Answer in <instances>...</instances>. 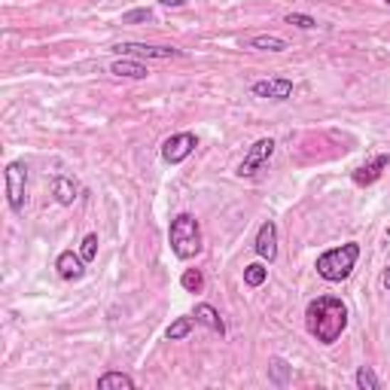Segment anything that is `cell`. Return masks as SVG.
Segmentation results:
<instances>
[{
  "mask_svg": "<svg viewBox=\"0 0 390 390\" xmlns=\"http://www.w3.org/2000/svg\"><path fill=\"white\" fill-rule=\"evenodd\" d=\"M144 21H153V9L140 6V9H132V13L122 16V25H144Z\"/></svg>",
  "mask_w": 390,
  "mask_h": 390,
  "instance_id": "obj_22",
  "label": "cell"
},
{
  "mask_svg": "<svg viewBox=\"0 0 390 390\" xmlns=\"http://www.w3.org/2000/svg\"><path fill=\"white\" fill-rule=\"evenodd\" d=\"M6 199H9V208L16 214L25 211V192H28V165L25 162H9L6 171Z\"/></svg>",
  "mask_w": 390,
  "mask_h": 390,
  "instance_id": "obj_4",
  "label": "cell"
},
{
  "mask_svg": "<svg viewBox=\"0 0 390 390\" xmlns=\"http://www.w3.org/2000/svg\"><path fill=\"white\" fill-rule=\"evenodd\" d=\"M253 251H256V256L268 259V263H275V259H278V226L272 220H265L263 226H259Z\"/></svg>",
  "mask_w": 390,
  "mask_h": 390,
  "instance_id": "obj_8",
  "label": "cell"
},
{
  "mask_svg": "<svg viewBox=\"0 0 390 390\" xmlns=\"http://www.w3.org/2000/svg\"><path fill=\"white\" fill-rule=\"evenodd\" d=\"M305 323H308V332L320 344H332V342H339V335L348 327V305L335 296H320V299L308 302Z\"/></svg>",
  "mask_w": 390,
  "mask_h": 390,
  "instance_id": "obj_1",
  "label": "cell"
},
{
  "mask_svg": "<svg viewBox=\"0 0 390 390\" xmlns=\"http://www.w3.org/2000/svg\"><path fill=\"white\" fill-rule=\"evenodd\" d=\"M119 56H132V58H159V61H168V58H180V49L174 46H149V43H119L113 46Z\"/></svg>",
  "mask_w": 390,
  "mask_h": 390,
  "instance_id": "obj_7",
  "label": "cell"
},
{
  "mask_svg": "<svg viewBox=\"0 0 390 390\" xmlns=\"http://www.w3.org/2000/svg\"><path fill=\"white\" fill-rule=\"evenodd\" d=\"M387 6H390V0H387Z\"/></svg>",
  "mask_w": 390,
  "mask_h": 390,
  "instance_id": "obj_27",
  "label": "cell"
},
{
  "mask_svg": "<svg viewBox=\"0 0 390 390\" xmlns=\"http://www.w3.org/2000/svg\"><path fill=\"white\" fill-rule=\"evenodd\" d=\"M162 6H174V9H180V6H186V0H159Z\"/></svg>",
  "mask_w": 390,
  "mask_h": 390,
  "instance_id": "obj_25",
  "label": "cell"
},
{
  "mask_svg": "<svg viewBox=\"0 0 390 390\" xmlns=\"http://www.w3.org/2000/svg\"><path fill=\"white\" fill-rule=\"evenodd\" d=\"M171 251L177 259H192L201 251V226L192 214H180L171 220Z\"/></svg>",
  "mask_w": 390,
  "mask_h": 390,
  "instance_id": "obj_3",
  "label": "cell"
},
{
  "mask_svg": "<svg viewBox=\"0 0 390 390\" xmlns=\"http://www.w3.org/2000/svg\"><path fill=\"white\" fill-rule=\"evenodd\" d=\"M195 323H204L208 330H214L216 335H226V323L220 317V311H216L214 305H195Z\"/></svg>",
  "mask_w": 390,
  "mask_h": 390,
  "instance_id": "obj_13",
  "label": "cell"
},
{
  "mask_svg": "<svg viewBox=\"0 0 390 390\" xmlns=\"http://www.w3.org/2000/svg\"><path fill=\"white\" fill-rule=\"evenodd\" d=\"M354 381H357V387H360V390H378V387H381V381L375 378V372L369 369V366H360Z\"/></svg>",
  "mask_w": 390,
  "mask_h": 390,
  "instance_id": "obj_19",
  "label": "cell"
},
{
  "mask_svg": "<svg viewBox=\"0 0 390 390\" xmlns=\"http://www.w3.org/2000/svg\"><path fill=\"white\" fill-rule=\"evenodd\" d=\"M272 153H275V140H272V137H259L256 144L247 149V156H244L241 165H238L235 174H238V177H253L256 171L265 168V162L272 159Z\"/></svg>",
  "mask_w": 390,
  "mask_h": 390,
  "instance_id": "obj_5",
  "label": "cell"
},
{
  "mask_svg": "<svg viewBox=\"0 0 390 390\" xmlns=\"http://www.w3.org/2000/svg\"><path fill=\"white\" fill-rule=\"evenodd\" d=\"M247 49H259V52H284L287 49V40L284 37H275V34H259V37H251L244 43Z\"/></svg>",
  "mask_w": 390,
  "mask_h": 390,
  "instance_id": "obj_14",
  "label": "cell"
},
{
  "mask_svg": "<svg viewBox=\"0 0 390 390\" xmlns=\"http://www.w3.org/2000/svg\"><path fill=\"white\" fill-rule=\"evenodd\" d=\"M199 147V137L192 132H180V135H171L165 144H162V159L168 162V165H180L183 159L192 156V149Z\"/></svg>",
  "mask_w": 390,
  "mask_h": 390,
  "instance_id": "obj_6",
  "label": "cell"
},
{
  "mask_svg": "<svg viewBox=\"0 0 390 390\" xmlns=\"http://www.w3.org/2000/svg\"><path fill=\"white\" fill-rule=\"evenodd\" d=\"M390 165V153H378V156H372L366 165H360L354 171V183L357 186H369V183H375L378 177L384 174V168Z\"/></svg>",
  "mask_w": 390,
  "mask_h": 390,
  "instance_id": "obj_9",
  "label": "cell"
},
{
  "mask_svg": "<svg viewBox=\"0 0 390 390\" xmlns=\"http://www.w3.org/2000/svg\"><path fill=\"white\" fill-rule=\"evenodd\" d=\"M265 278H268V268H265V265H259V263H253V265H247V268H244V280H247V287H263V284H265Z\"/></svg>",
  "mask_w": 390,
  "mask_h": 390,
  "instance_id": "obj_18",
  "label": "cell"
},
{
  "mask_svg": "<svg viewBox=\"0 0 390 390\" xmlns=\"http://www.w3.org/2000/svg\"><path fill=\"white\" fill-rule=\"evenodd\" d=\"M135 390V378H128L125 372H104L101 378H98V390Z\"/></svg>",
  "mask_w": 390,
  "mask_h": 390,
  "instance_id": "obj_15",
  "label": "cell"
},
{
  "mask_svg": "<svg viewBox=\"0 0 390 390\" xmlns=\"http://www.w3.org/2000/svg\"><path fill=\"white\" fill-rule=\"evenodd\" d=\"M287 25H292V28H302V31H314L317 28V21H314L311 16H305V13H287Z\"/></svg>",
  "mask_w": 390,
  "mask_h": 390,
  "instance_id": "obj_23",
  "label": "cell"
},
{
  "mask_svg": "<svg viewBox=\"0 0 390 390\" xmlns=\"http://www.w3.org/2000/svg\"><path fill=\"white\" fill-rule=\"evenodd\" d=\"M357 256H360V244L351 241V244H342V247H332V251L327 253H320L317 256V275L323 280H344L351 272H354V263H357Z\"/></svg>",
  "mask_w": 390,
  "mask_h": 390,
  "instance_id": "obj_2",
  "label": "cell"
},
{
  "mask_svg": "<svg viewBox=\"0 0 390 390\" xmlns=\"http://www.w3.org/2000/svg\"><path fill=\"white\" fill-rule=\"evenodd\" d=\"M110 73H113V77H125V80H147V77H149V70H147L140 61H135V58H119V61H113V64H110Z\"/></svg>",
  "mask_w": 390,
  "mask_h": 390,
  "instance_id": "obj_12",
  "label": "cell"
},
{
  "mask_svg": "<svg viewBox=\"0 0 390 390\" xmlns=\"http://www.w3.org/2000/svg\"><path fill=\"white\" fill-rule=\"evenodd\" d=\"M73 199H77V183L70 177H56V201L68 208V204H73Z\"/></svg>",
  "mask_w": 390,
  "mask_h": 390,
  "instance_id": "obj_16",
  "label": "cell"
},
{
  "mask_svg": "<svg viewBox=\"0 0 390 390\" xmlns=\"http://www.w3.org/2000/svg\"><path fill=\"white\" fill-rule=\"evenodd\" d=\"M80 256L85 259V263H92V259L98 256V235H85V238H83V247H80Z\"/></svg>",
  "mask_w": 390,
  "mask_h": 390,
  "instance_id": "obj_24",
  "label": "cell"
},
{
  "mask_svg": "<svg viewBox=\"0 0 390 390\" xmlns=\"http://www.w3.org/2000/svg\"><path fill=\"white\" fill-rule=\"evenodd\" d=\"M180 284H183V290H186V292H199L204 287V275L199 272V268H186L183 278H180Z\"/></svg>",
  "mask_w": 390,
  "mask_h": 390,
  "instance_id": "obj_20",
  "label": "cell"
},
{
  "mask_svg": "<svg viewBox=\"0 0 390 390\" xmlns=\"http://www.w3.org/2000/svg\"><path fill=\"white\" fill-rule=\"evenodd\" d=\"M268 375H272V381L278 387H284L290 381V366L284 360H272V366H268Z\"/></svg>",
  "mask_w": 390,
  "mask_h": 390,
  "instance_id": "obj_21",
  "label": "cell"
},
{
  "mask_svg": "<svg viewBox=\"0 0 390 390\" xmlns=\"http://www.w3.org/2000/svg\"><path fill=\"white\" fill-rule=\"evenodd\" d=\"M83 263H85L83 256H77L73 251H64V253L56 259V268H58V275H61L64 280H80L83 272H85Z\"/></svg>",
  "mask_w": 390,
  "mask_h": 390,
  "instance_id": "obj_11",
  "label": "cell"
},
{
  "mask_svg": "<svg viewBox=\"0 0 390 390\" xmlns=\"http://www.w3.org/2000/svg\"><path fill=\"white\" fill-rule=\"evenodd\" d=\"M381 284H384V290H387V292H390V265H387V268H384V278H381Z\"/></svg>",
  "mask_w": 390,
  "mask_h": 390,
  "instance_id": "obj_26",
  "label": "cell"
},
{
  "mask_svg": "<svg viewBox=\"0 0 390 390\" xmlns=\"http://www.w3.org/2000/svg\"><path fill=\"white\" fill-rule=\"evenodd\" d=\"M192 332V317H177L174 323H171V327H168V339L171 342H180V339H186V335Z\"/></svg>",
  "mask_w": 390,
  "mask_h": 390,
  "instance_id": "obj_17",
  "label": "cell"
},
{
  "mask_svg": "<svg viewBox=\"0 0 390 390\" xmlns=\"http://www.w3.org/2000/svg\"><path fill=\"white\" fill-rule=\"evenodd\" d=\"M253 95L256 98H268V101H287L292 95V83L290 80H259L253 83Z\"/></svg>",
  "mask_w": 390,
  "mask_h": 390,
  "instance_id": "obj_10",
  "label": "cell"
}]
</instances>
